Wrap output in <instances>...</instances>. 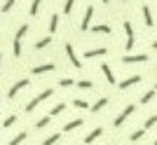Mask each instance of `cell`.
<instances>
[{
    "instance_id": "5b68a950",
    "label": "cell",
    "mask_w": 157,
    "mask_h": 145,
    "mask_svg": "<svg viewBox=\"0 0 157 145\" xmlns=\"http://www.w3.org/2000/svg\"><path fill=\"white\" fill-rule=\"evenodd\" d=\"M28 84H31V80H28V77L19 80V82H14V84H12V89H10V91H7V96H10V99H14V96H17V94H19L21 89H26Z\"/></svg>"
},
{
    "instance_id": "4316f807",
    "label": "cell",
    "mask_w": 157,
    "mask_h": 145,
    "mask_svg": "<svg viewBox=\"0 0 157 145\" xmlns=\"http://www.w3.org/2000/svg\"><path fill=\"white\" fill-rule=\"evenodd\" d=\"M49 119H52V117H49V115H47V117H40L38 122H35V126H38V129H45V126L49 124Z\"/></svg>"
},
{
    "instance_id": "484cf974",
    "label": "cell",
    "mask_w": 157,
    "mask_h": 145,
    "mask_svg": "<svg viewBox=\"0 0 157 145\" xmlns=\"http://www.w3.org/2000/svg\"><path fill=\"white\" fill-rule=\"evenodd\" d=\"M73 106L80 108V110H85V108H89V103H87L85 99H75V101H73Z\"/></svg>"
},
{
    "instance_id": "e575fe53",
    "label": "cell",
    "mask_w": 157,
    "mask_h": 145,
    "mask_svg": "<svg viewBox=\"0 0 157 145\" xmlns=\"http://www.w3.org/2000/svg\"><path fill=\"white\" fill-rule=\"evenodd\" d=\"M0 66H2V54H0Z\"/></svg>"
},
{
    "instance_id": "f1b7e54d",
    "label": "cell",
    "mask_w": 157,
    "mask_h": 145,
    "mask_svg": "<svg viewBox=\"0 0 157 145\" xmlns=\"http://www.w3.org/2000/svg\"><path fill=\"white\" fill-rule=\"evenodd\" d=\"M73 5H75V0H66V2H63V14H71Z\"/></svg>"
},
{
    "instance_id": "cb8c5ba5",
    "label": "cell",
    "mask_w": 157,
    "mask_h": 145,
    "mask_svg": "<svg viewBox=\"0 0 157 145\" xmlns=\"http://www.w3.org/2000/svg\"><path fill=\"white\" fill-rule=\"evenodd\" d=\"M143 136H145V129H136V131L131 133L129 138H131V143H136V140H141V138H143Z\"/></svg>"
},
{
    "instance_id": "44dd1931",
    "label": "cell",
    "mask_w": 157,
    "mask_h": 145,
    "mask_svg": "<svg viewBox=\"0 0 157 145\" xmlns=\"http://www.w3.org/2000/svg\"><path fill=\"white\" fill-rule=\"evenodd\" d=\"M59 140H61V133L56 131V133H52L49 138H45V140H42V145H54V143H59Z\"/></svg>"
},
{
    "instance_id": "d4e9b609",
    "label": "cell",
    "mask_w": 157,
    "mask_h": 145,
    "mask_svg": "<svg viewBox=\"0 0 157 145\" xmlns=\"http://www.w3.org/2000/svg\"><path fill=\"white\" fill-rule=\"evenodd\" d=\"M49 42H52V38H42V40H38V42H35V49H45Z\"/></svg>"
},
{
    "instance_id": "9a60e30c",
    "label": "cell",
    "mask_w": 157,
    "mask_h": 145,
    "mask_svg": "<svg viewBox=\"0 0 157 145\" xmlns=\"http://www.w3.org/2000/svg\"><path fill=\"white\" fill-rule=\"evenodd\" d=\"M82 124H85V119H80V117L78 119H71V122L63 126V131H75V129H80Z\"/></svg>"
},
{
    "instance_id": "ab89813d",
    "label": "cell",
    "mask_w": 157,
    "mask_h": 145,
    "mask_svg": "<svg viewBox=\"0 0 157 145\" xmlns=\"http://www.w3.org/2000/svg\"><path fill=\"white\" fill-rule=\"evenodd\" d=\"M122 2H127V0H122Z\"/></svg>"
},
{
    "instance_id": "6da1fadb",
    "label": "cell",
    "mask_w": 157,
    "mask_h": 145,
    "mask_svg": "<svg viewBox=\"0 0 157 145\" xmlns=\"http://www.w3.org/2000/svg\"><path fill=\"white\" fill-rule=\"evenodd\" d=\"M28 33V24H21L19 31H17V35H14V42H12V52L14 56H21V40H24V35Z\"/></svg>"
},
{
    "instance_id": "277c9868",
    "label": "cell",
    "mask_w": 157,
    "mask_h": 145,
    "mask_svg": "<svg viewBox=\"0 0 157 145\" xmlns=\"http://www.w3.org/2000/svg\"><path fill=\"white\" fill-rule=\"evenodd\" d=\"M134 112H136V106H134V103H129V106H127L124 110L115 117V122H113V124H115V126H122V124H124V119L129 117V115H134Z\"/></svg>"
},
{
    "instance_id": "8fae6325",
    "label": "cell",
    "mask_w": 157,
    "mask_h": 145,
    "mask_svg": "<svg viewBox=\"0 0 157 145\" xmlns=\"http://www.w3.org/2000/svg\"><path fill=\"white\" fill-rule=\"evenodd\" d=\"M101 72L105 75V82H108V84H115V72H113V68L108 66V63H101Z\"/></svg>"
},
{
    "instance_id": "603a6c76",
    "label": "cell",
    "mask_w": 157,
    "mask_h": 145,
    "mask_svg": "<svg viewBox=\"0 0 157 145\" xmlns=\"http://www.w3.org/2000/svg\"><path fill=\"white\" fill-rule=\"evenodd\" d=\"M157 124V115H150V117H148V119H145V122H143V129H145V131H148V129H152V126H155Z\"/></svg>"
},
{
    "instance_id": "f546056e",
    "label": "cell",
    "mask_w": 157,
    "mask_h": 145,
    "mask_svg": "<svg viewBox=\"0 0 157 145\" xmlns=\"http://www.w3.org/2000/svg\"><path fill=\"white\" fill-rule=\"evenodd\" d=\"M14 2H17V0H5V2H2V12H10L14 7Z\"/></svg>"
},
{
    "instance_id": "8992f818",
    "label": "cell",
    "mask_w": 157,
    "mask_h": 145,
    "mask_svg": "<svg viewBox=\"0 0 157 145\" xmlns=\"http://www.w3.org/2000/svg\"><path fill=\"white\" fill-rule=\"evenodd\" d=\"M66 54H68V61H71L73 66H75V68L80 70V68H82V61L78 59V54H75V49H73V45H71V42H66Z\"/></svg>"
},
{
    "instance_id": "e0dca14e",
    "label": "cell",
    "mask_w": 157,
    "mask_h": 145,
    "mask_svg": "<svg viewBox=\"0 0 157 145\" xmlns=\"http://www.w3.org/2000/svg\"><path fill=\"white\" fill-rule=\"evenodd\" d=\"M94 33H103V35H110V26L108 24H96V26H92Z\"/></svg>"
},
{
    "instance_id": "3957f363",
    "label": "cell",
    "mask_w": 157,
    "mask_h": 145,
    "mask_svg": "<svg viewBox=\"0 0 157 145\" xmlns=\"http://www.w3.org/2000/svg\"><path fill=\"white\" fill-rule=\"evenodd\" d=\"M122 26H124V33H127V52H131V49H134V42H136V33H134V26H131V21H129V19H127Z\"/></svg>"
},
{
    "instance_id": "1f68e13d",
    "label": "cell",
    "mask_w": 157,
    "mask_h": 145,
    "mask_svg": "<svg viewBox=\"0 0 157 145\" xmlns=\"http://www.w3.org/2000/svg\"><path fill=\"white\" fill-rule=\"evenodd\" d=\"M14 122H17V117H14V115H10V117H7L5 122H2V129H7V126H12Z\"/></svg>"
},
{
    "instance_id": "f35d334b",
    "label": "cell",
    "mask_w": 157,
    "mask_h": 145,
    "mask_svg": "<svg viewBox=\"0 0 157 145\" xmlns=\"http://www.w3.org/2000/svg\"><path fill=\"white\" fill-rule=\"evenodd\" d=\"M0 129H2V124H0Z\"/></svg>"
},
{
    "instance_id": "7a4b0ae2",
    "label": "cell",
    "mask_w": 157,
    "mask_h": 145,
    "mask_svg": "<svg viewBox=\"0 0 157 145\" xmlns=\"http://www.w3.org/2000/svg\"><path fill=\"white\" fill-rule=\"evenodd\" d=\"M52 94H54L52 89H45V91H40V94H38V96H35L33 101H28V106H26V112H33L35 108L40 106V103H42V101H47V99H49Z\"/></svg>"
},
{
    "instance_id": "83f0119b",
    "label": "cell",
    "mask_w": 157,
    "mask_h": 145,
    "mask_svg": "<svg viewBox=\"0 0 157 145\" xmlns=\"http://www.w3.org/2000/svg\"><path fill=\"white\" fill-rule=\"evenodd\" d=\"M40 5H42V0H33V2H31V14H33V17H35V14H38Z\"/></svg>"
},
{
    "instance_id": "4fadbf2b",
    "label": "cell",
    "mask_w": 157,
    "mask_h": 145,
    "mask_svg": "<svg viewBox=\"0 0 157 145\" xmlns=\"http://www.w3.org/2000/svg\"><path fill=\"white\" fill-rule=\"evenodd\" d=\"M143 21H145V26H148V28L155 26V19H152V12H150V7H148V5H143Z\"/></svg>"
},
{
    "instance_id": "7402d4cb",
    "label": "cell",
    "mask_w": 157,
    "mask_h": 145,
    "mask_svg": "<svg viewBox=\"0 0 157 145\" xmlns=\"http://www.w3.org/2000/svg\"><path fill=\"white\" fill-rule=\"evenodd\" d=\"M155 94H157L155 89H148V91H145L143 96H141V103H150V101L155 99Z\"/></svg>"
},
{
    "instance_id": "52a82bcc",
    "label": "cell",
    "mask_w": 157,
    "mask_h": 145,
    "mask_svg": "<svg viewBox=\"0 0 157 145\" xmlns=\"http://www.w3.org/2000/svg\"><path fill=\"white\" fill-rule=\"evenodd\" d=\"M92 19H94V7L89 5L85 9V19H82V24H80V28H82V31H89V28H92Z\"/></svg>"
},
{
    "instance_id": "7c38bea8",
    "label": "cell",
    "mask_w": 157,
    "mask_h": 145,
    "mask_svg": "<svg viewBox=\"0 0 157 145\" xmlns=\"http://www.w3.org/2000/svg\"><path fill=\"white\" fill-rule=\"evenodd\" d=\"M105 52H108L105 47H96V49H87V52H85V59H96V56H103Z\"/></svg>"
},
{
    "instance_id": "5bb4252c",
    "label": "cell",
    "mask_w": 157,
    "mask_h": 145,
    "mask_svg": "<svg viewBox=\"0 0 157 145\" xmlns=\"http://www.w3.org/2000/svg\"><path fill=\"white\" fill-rule=\"evenodd\" d=\"M101 133H103V129H101V126H96L94 131H89V133L85 136V143H94L96 138H101Z\"/></svg>"
},
{
    "instance_id": "30bf717a",
    "label": "cell",
    "mask_w": 157,
    "mask_h": 145,
    "mask_svg": "<svg viewBox=\"0 0 157 145\" xmlns=\"http://www.w3.org/2000/svg\"><path fill=\"white\" fill-rule=\"evenodd\" d=\"M141 75H131V77H127V80H122V82H120V89H129V87H134V84H138V82H141Z\"/></svg>"
},
{
    "instance_id": "ac0fdd59",
    "label": "cell",
    "mask_w": 157,
    "mask_h": 145,
    "mask_svg": "<svg viewBox=\"0 0 157 145\" xmlns=\"http://www.w3.org/2000/svg\"><path fill=\"white\" fill-rule=\"evenodd\" d=\"M26 138H28V133H26V131H19V133H17V136H14L12 140H10V145H21Z\"/></svg>"
},
{
    "instance_id": "d6a6232c",
    "label": "cell",
    "mask_w": 157,
    "mask_h": 145,
    "mask_svg": "<svg viewBox=\"0 0 157 145\" xmlns=\"http://www.w3.org/2000/svg\"><path fill=\"white\" fill-rule=\"evenodd\" d=\"M59 87H73V80L71 77H61L59 80Z\"/></svg>"
},
{
    "instance_id": "60d3db41",
    "label": "cell",
    "mask_w": 157,
    "mask_h": 145,
    "mask_svg": "<svg viewBox=\"0 0 157 145\" xmlns=\"http://www.w3.org/2000/svg\"><path fill=\"white\" fill-rule=\"evenodd\" d=\"M113 145H115V143H113Z\"/></svg>"
},
{
    "instance_id": "8d00e7d4",
    "label": "cell",
    "mask_w": 157,
    "mask_h": 145,
    "mask_svg": "<svg viewBox=\"0 0 157 145\" xmlns=\"http://www.w3.org/2000/svg\"><path fill=\"white\" fill-rule=\"evenodd\" d=\"M101 2H108V0H101Z\"/></svg>"
},
{
    "instance_id": "836d02e7",
    "label": "cell",
    "mask_w": 157,
    "mask_h": 145,
    "mask_svg": "<svg viewBox=\"0 0 157 145\" xmlns=\"http://www.w3.org/2000/svg\"><path fill=\"white\" fill-rule=\"evenodd\" d=\"M152 49H157V40H155V42H152Z\"/></svg>"
},
{
    "instance_id": "ffe728a7",
    "label": "cell",
    "mask_w": 157,
    "mask_h": 145,
    "mask_svg": "<svg viewBox=\"0 0 157 145\" xmlns=\"http://www.w3.org/2000/svg\"><path fill=\"white\" fill-rule=\"evenodd\" d=\"M63 110H66V103H56V106L49 110V117H56V115H61Z\"/></svg>"
},
{
    "instance_id": "2e32d148",
    "label": "cell",
    "mask_w": 157,
    "mask_h": 145,
    "mask_svg": "<svg viewBox=\"0 0 157 145\" xmlns=\"http://www.w3.org/2000/svg\"><path fill=\"white\" fill-rule=\"evenodd\" d=\"M105 106H108V99L103 96V99H98L96 103H94V106H89V108H92V112H101V110H103Z\"/></svg>"
},
{
    "instance_id": "4dcf8cb0",
    "label": "cell",
    "mask_w": 157,
    "mask_h": 145,
    "mask_svg": "<svg viewBox=\"0 0 157 145\" xmlns=\"http://www.w3.org/2000/svg\"><path fill=\"white\" fill-rule=\"evenodd\" d=\"M78 87H80V89H92V82H89V80H80V82H78Z\"/></svg>"
},
{
    "instance_id": "9c48e42d",
    "label": "cell",
    "mask_w": 157,
    "mask_h": 145,
    "mask_svg": "<svg viewBox=\"0 0 157 145\" xmlns=\"http://www.w3.org/2000/svg\"><path fill=\"white\" fill-rule=\"evenodd\" d=\"M52 70H56V66H54V63H40V66L31 68L33 75H45V72H52Z\"/></svg>"
},
{
    "instance_id": "ba28073f",
    "label": "cell",
    "mask_w": 157,
    "mask_h": 145,
    "mask_svg": "<svg viewBox=\"0 0 157 145\" xmlns=\"http://www.w3.org/2000/svg\"><path fill=\"white\" fill-rule=\"evenodd\" d=\"M148 61V54H129V56H122V63H145Z\"/></svg>"
},
{
    "instance_id": "d590c367",
    "label": "cell",
    "mask_w": 157,
    "mask_h": 145,
    "mask_svg": "<svg viewBox=\"0 0 157 145\" xmlns=\"http://www.w3.org/2000/svg\"><path fill=\"white\" fill-rule=\"evenodd\" d=\"M152 89H155V91H157V84H155V87H152Z\"/></svg>"
},
{
    "instance_id": "d6986e66",
    "label": "cell",
    "mask_w": 157,
    "mask_h": 145,
    "mask_svg": "<svg viewBox=\"0 0 157 145\" xmlns=\"http://www.w3.org/2000/svg\"><path fill=\"white\" fill-rule=\"evenodd\" d=\"M56 28H59V14L54 12L49 17V33H56Z\"/></svg>"
},
{
    "instance_id": "74e56055",
    "label": "cell",
    "mask_w": 157,
    "mask_h": 145,
    "mask_svg": "<svg viewBox=\"0 0 157 145\" xmlns=\"http://www.w3.org/2000/svg\"><path fill=\"white\" fill-rule=\"evenodd\" d=\"M155 145H157V138H155Z\"/></svg>"
}]
</instances>
